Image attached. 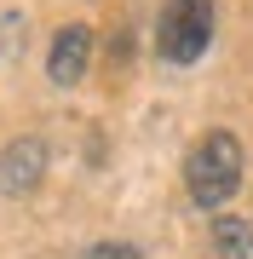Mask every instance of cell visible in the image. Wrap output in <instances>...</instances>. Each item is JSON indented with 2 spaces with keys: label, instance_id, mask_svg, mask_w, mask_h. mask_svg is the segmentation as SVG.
<instances>
[{
  "label": "cell",
  "instance_id": "obj_5",
  "mask_svg": "<svg viewBox=\"0 0 253 259\" xmlns=\"http://www.w3.org/2000/svg\"><path fill=\"white\" fill-rule=\"evenodd\" d=\"M213 253L219 259H253V219H213Z\"/></svg>",
  "mask_w": 253,
  "mask_h": 259
},
{
  "label": "cell",
  "instance_id": "obj_7",
  "mask_svg": "<svg viewBox=\"0 0 253 259\" xmlns=\"http://www.w3.org/2000/svg\"><path fill=\"white\" fill-rule=\"evenodd\" d=\"M0 52H6V58L18 52V18H6V23H0Z\"/></svg>",
  "mask_w": 253,
  "mask_h": 259
},
{
  "label": "cell",
  "instance_id": "obj_6",
  "mask_svg": "<svg viewBox=\"0 0 253 259\" xmlns=\"http://www.w3.org/2000/svg\"><path fill=\"white\" fill-rule=\"evenodd\" d=\"M86 259H144V253H138V248H127V242H98Z\"/></svg>",
  "mask_w": 253,
  "mask_h": 259
},
{
  "label": "cell",
  "instance_id": "obj_3",
  "mask_svg": "<svg viewBox=\"0 0 253 259\" xmlns=\"http://www.w3.org/2000/svg\"><path fill=\"white\" fill-rule=\"evenodd\" d=\"M46 173V144L40 139H12L0 150V190L6 196H29Z\"/></svg>",
  "mask_w": 253,
  "mask_h": 259
},
{
  "label": "cell",
  "instance_id": "obj_2",
  "mask_svg": "<svg viewBox=\"0 0 253 259\" xmlns=\"http://www.w3.org/2000/svg\"><path fill=\"white\" fill-rule=\"evenodd\" d=\"M213 40V0H167L156 23V47L167 64H196Z\"/></svg>",
  "mask_w": 253,
  "mask_h": 259
},
{
  "label": "cell",
  "instance_id": "obj_1",
  "mask_svg": "<svg viewBox=\"0 0 253 259\" xmlns=\"http://www.w3.org/2000/svg\"><path fill=\"white\" fill-rule=\"evenodd\" d=\"M184 185H190L196 207H225L236 196V185H242V144L230 133H207L184 161Z\"/></svg>",
  "mask_w": 253,
  "mask_h": 259
},
{
  "label": "cell",
  "instance_id": "obj_4",
  "mask_svg": "<svg viewBox=\"0 0 253 259\" xmlns=\"http://www.w3.org/2000/svg\"><path fill=\"white\" fill-rule=\"evenodd\" d=\"M86 58H92V29H86V23H69V29H58V35H52L46 75H52L58 87H75L81 75H86Z\"/></svg>",
  "mask_w": 253,
  "mask_h": 259
}]
</instances>
